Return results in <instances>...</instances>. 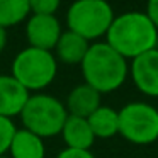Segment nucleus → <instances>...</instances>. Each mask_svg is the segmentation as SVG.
Masks as SVG:
<instances>
[{"label": "nucleus", "instance_id": "obj_4", "mask_svg": "<svg viewBox=\"0 0 158 158\" xmlns=\"http://www.w3.org/2000/svg\"><path fill=\"white\" fill-rule=\"evenodd\" d=\"M56 72H58V61L53 51L27 46L14 58L10 75L27 92H39L51 85Z\"/></svg>", "mask_w": 158, "mask_h": 158}, {"label": "nucleus", "instance_id": "obj_16", "mask_svg": "<svg viewBox=\"0 0 158 158\" xmlns=\"http://www.w3.org/2000/svg\"><path fill=\"white\" fill-rule=\"evenodd\" d=\"M15 131H17V127H15L14 121L0 116V156L9 153V148H10Z\"/></svg>", "mask_w": 158, "mask_h": 158}, {"label": "nucleus", "instance_id": "obj_18", "mask_svg": "<svg viewBox=\"0 0 158 158\" xmlns=\"http://www.w3.org/2000/svg\"><path fill=\"white\" fill-rule=\"evenodd\" d=\"M56 158H95L90 150H75V148H65L60 151Z\"/></svg>", "mask_w": 158, "mask_h": 158}, {"label": "nucleus", "instance_id": "obj_2", "mask_svg": "<svg viewBox=\"0 0 158 158\" xmlns=\"http://www.w3.org/2000/svg\"><path fill=\"white\" fill-rule=\"evenodd\" d=\"M80 66L85 80L83 83L99 94H109L121 89L129 75L127 61L107 43L90 44Z\"/></svg>", "mask_w": 158, "mask_h": 158}, {"label": "nucleus", "instance_id": "obj_9", "mask_svg": "<svg viewBox=\"0 0 158 158\" xmlns=\"http://www.w3.org/2000/svg\"><path fill=\"white\" fill-rule=\"evenodd\" d=\"M31 94L12 75H0V116L12 119L24 109Z\"/></svg>", "mask_w": 158, "mask_h": 158}, {"label": "nucleus", "instance_id": "obj_14", "mask_svg": "<svg viewBox=\"0 0 158 158\" xmlns=\"http://www.w3.org/2000/svg\"><path fill=\"white\" fill-rule=\"evenodd\" d=\"M87 123L95 138L107 139V138L119 134V114L112 107L100 106L95 112L87 117Z\"/></svg>", "mask_w": 158, "mask_h": 158}, {"label": "nucleus", "instance_id": "obj_7", "mask_svg": "<svg viewBox=\"0 0 158 158\" xmlns=\"http://www.w3.org/2000/svg\"><path fill=\"white\" fill-rule=\"evenodd\" d=\"M61 26L56 15L31 14L26 24V39L31 48L53 51L61 36Z\"/></svg>", "mask_w": 158, "mask_h": 158}, {"label": "nucleus", "instance_id": "obj_17", "mask_svg": "<svg viewBox=\"0 0 158 158\" xmlns=\"http://www.w3.org/2000/svg\"><path fill=\"white\" fill-rule=\"evenodd\" d=\"M31 14L39 15H55V12L60 9L61 0H27Z\"/></svg>", "mask_w": 158, "mask_h": 158}, {"label": "nucleus", "instance_id": "obj_3", "mask_svg": "<svg viewBox=\"0 0 158 158\" xmlns=\"http://www.w3.org/2000/svg\"><path fill=\"white\" fill-rule=\"evenodd\" d=\"M19 116L24 129L44 139L61 133L68 112L65 104L56 97L48 94H34V95H29Z\"/></svg>", "mask_w": 158, "mask_h": 158}, {"label": "nucleus", "instance_id": "obj_6", "mask_svg": "<svg viewBox=\"0 0 158 158\" xmlns=\"http://www.w3.org/2000/svg\"><path fill=\"white\" fill-rule=\"evenodd\" d=\"M119 134L133 144H151L158 139V109L146 102H129L117 110Z\"/></svg>", "mask_w": 158, "mask_h": 158}, {"label": "nucleus", "instance_id": "obj_8", "mask_svg": "<svg viewBox=\"0 0 158 158\" xmlns=\"http://www.w3.org/2000/svg\"><path fill=\"white\" fill-rule=\"evenodd\" d=\"M129 75L141 94L158 97V48L131 60Z\"/></svg>", "mask_w": 158, "mask_h": 158}, {"label": "nucleus", "instance_id": "obj_15", "mask_svg": "<svg viewBox=\"0 0 158 158\" xmlns=\"http://www.w3.org/2000/svg\"><path fill=\"white\" fill-rule=\"evenodd\" d=\"M31 15L27 0H0V27H12Z\"/></svg>", "mask_w": 158, "mask_h": 158}, {"label": "nucleus", "instance_id": "obj_5", "mask_svg": "<svg viewBox=\"0 0 158 158\" xmlns=\"http://www.w3.org/2000/svg\"><path fill=\"white\" fill-rule=\"evenodd\" d=\"M114 17L107 0H75L66 12V26L68 31L92 41L107 34Z\"/></svg>", "mask_w": 158, "mask_h": 158}, {"label": "nucleus", "instance_id": "obj_10", "mask_svg": "<svg viewBox=\"0 0 158 158\" xmlns=\"http://www.w3.org/2000/svg\"><path fill=\"white\" fill-rule=\"evenodd\" d=\"M65 107L68 116L87 119L90 114L100 107V94L87 83H80L73 87V90L68 94Z\"/></svg>", "mask_w": 158, "mask_h": 158}, {"label": "nucleus", "instance_id": "obj_20", "mask_svg": "<svg viewBox=\"0 0 158 158\" xmlns=\"http://www.w3.org/2000/svg\"><path fill=\"white\" fill-rule=\"evenodd\" d=\"M5 46H7V29L0 27V53L5 49Z\"/></svg>", "mask_w": 158, "mask_h": 158}, {"label": "nucleus", "instance_id": "obj_19", "mask_svg": "<svg viewBox=\"0 0 158 158\" xmlns=\"http://www.w3.org/2000/svg\"><path fill=\"white\" fill-rule=\"evenodd\" d=\"M146 15L153 21V24L158 27V0H148V4H146Z\"/></svg>", "mask_w": 158, "mask_h": 158}, {"label": "nucleus", "instance_id": "obj_11", "mask_svg": "<svg viewBox=\"0 0 158 158\" xmlns=\"http://www.w3.org/2000/svg\"><path fill=\"white\" fill-rule=\"evenodd\" d=\"M89 48L90 43L87 39H83L82 36L75 34L72 31H65L61 32L55 46V58L56 61H61L65 65H80L85 58Z\"/></svg>", "mask_w": 158, "mask_h": 158}, {"label": "nucleus", "instance_id": "obj_21", "mask_svg": "<svg viewBox=\"0 0 158 158\" xmlns=\"http://www.w3.org/2000/svg\"><path fill=\"white\" fill-rule=\"evenodd\" d=\"M0 158H9V156H5V155H4V156H0Z\"/></svg>", "mask_w": 158, "mask_h": 158}, {"label": "nucleus", "instance_id": "obj_12", "mask_svg": "<svg viewBox=\"0 0 158 158\" xmlns=\"http://www.w3.org/2000/svg\"><path fill=\"white\" fill-rule=\"evenodd\" d=\"M60 134L63 136L66 148H75V150H90V146L95 141L89 123L83 117L68 116Z\"/></svg>", "mask_w": 158, "mask_h": 158}, {"label": "nucleus", "instance_id": "obj_1", "mask_svg": "<svg viewBox=\"0 0 158 158\" xmlns=\"http://www.w3.org/2000/svg\"><path fill=\"white\" fill-rule=\"evenodd\" d=\"M106 38L124 60H134L158 46V27L146 12H124L114 17Z\"/></svg>", "mask_w": 158, "mask_h": 158}, {"label": "nucleus", "instance_id": "obj_13", "mask_svg": "<svg viewBox=\"0 0 158 158\" xmlns=\"http://www.w3.org/2000/svg\"><path fill=\"white\" fill-rule=\"evenodd\" d=\"M9 158H44L46 146L43 138L27 129H17L9 148Z\"/></svg>", "mask_w": 158, "mask_h": 158}]
</instances>
